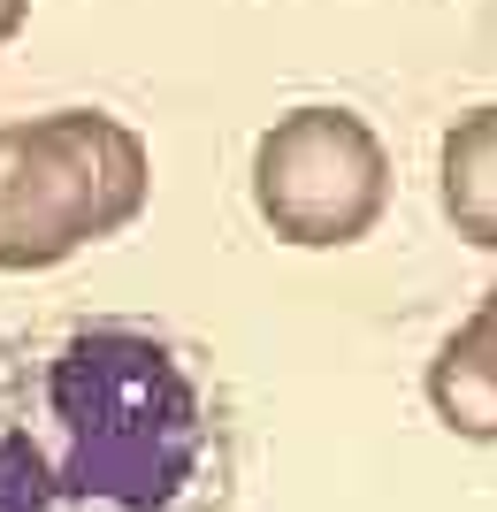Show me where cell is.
<instances>
[{
	"instance_id": "obj_2",
	"label": "cell",
	"mask_w": 497,
	"mask_h": 512,
	"mask_svg": "<svg viewBox=\"0 0 497 512\" xmlns=\"http://www.w3.org/2000/svg\"><path fill=\"white\" fill-rule=\"evenodd\" d=\"M146 192V138L100 107L0 123V276L62 268L69 253L130 230Z\"/></svg>"
},
{
	"instance_id": "obj_6",
	"label": "cell",
	"mask_w": 497,
	"mask_h": 512,
	"mask_svg": "<svg viewBox=\"0 0 497 512\" xmlns=\"http://www.w3.org/2000/svg\"><path fill=\"white\" fill-rule=\"evenodd\" d=\"M23 16H31V0H0V46L23 31Z\"/></svg>"
},
{
	"instance_id": "obj_3",
	"label": "cell",
	"mask_w": 497,
	"mask_h": 512,
	"mask_svg": "<svg viewBox=\"0 0 497 512\" xmlns=\"http://www.w3.org/2000/svg\"><path fill=\"white\" fill-rule=\"evenodd\" d=\"M253 207L283 245H360L390 207V153L352 107H291L253 146Z\"/></svg>"
},
{
	"instance_id": "obj_5",
	"label": "cell",
	"mask_w": 497,
	"mask_h": 512,
	"mask_svg": "<svg viewBox=\"0 0 497 512\" xmlns=\"http://www.w3.org/2000/svg\"><path fill=\"white\" fill-rule=\"evenodd\" d=\"M436 192H444V214L452 230L482 253H497V100L459 115L444 130V153H436Z\"/></svg>"
},
{
	"instance_id": "obj_4",
	"label": "cell",
	"mask_w": 497,
	"mask_h": 512,
	"mask_svg": "<svg viewBox=\"0 0 497 512\" xmlns=\"http://www.w3.org/2000/svg\"><path fill=\"white\" fill-rule=\"evenodd\" d=\"M429 406L459 444H497V283L482 306L436 344L429 360Z\"/></svg>"
},
{
	"instance_id": "obj_1",
	"label": "cell",
	"mask_w": 497,
	"mask_h": 512,
	"mask_svg": "<svg viewBox=\"0 0 497 512\" xmlns=\"http://www.w3.org/2000/svg\"><path fill=\"white\" fill-rule=\"evenodd\" d=\"M215 367L153 321L62 314L0 337V512H230Z\"/></svg>"
}]
</instances>
